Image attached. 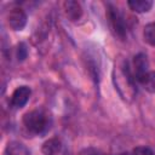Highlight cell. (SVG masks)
<instances>
[{"label": "cell", "mask_w": 155, "mask_h": 155, "mask_svg": "<svg viewBox=\"0 0 155 155\" xmlns=\"http://www.w3.org/2000/svg\"><path fill=\"white\" fill-rule=\"evenodd\" d=\"M23 124L28 131L33 133H42L47 127V116L42 110H30L23 115Z\"/></svg>", "instance_id": "cell-1"}, {"label": "cell", "mask_w": 155, "mask_h": 155, "mask_svg": "<svg viewBox=\"0 0 155 155\" xmlns=\"http://www.w3.org/2000/svg\"><path fill=\"white\" fill-rule=\"evenodd\" d=\"M107 17L109 19L110 27L113 29V31L115 33V35L117 38H120L121 40H125L126 38V24L125 21L121 16V13L119 12V10L116 7H114L113 5H109L108 11H107Z\"/></svg>", "instance_id": "cell-2"}, {"label": "cell", "mask_w": 155, "mask_h": 155, "mask_svg": "<svg viewBox=\"0 0 155 155\" xmlns=\"http://www.w3.org/2000/svg\"><path fill=\"white\" fill-rule=\"evenodd\" d=\"M7 23L10 25V28L12 30H22L25 24H27V15L25 12L19 8V7H15L10 11L8 16H7Z\"/></svg>", "instance_id": "cell-3"}, {"label": "cell", "mask_w": 155, "mask_h": 155, "mask_svg": "<svg viewBox=\"0 0 155 155\" xmlns=\"http://www.w3.org/2000/svg\"><path fill=\"white\" fill-rule=\"evenodd\" d=\"M31 94V90L28 86H19L17 87L12 96H11V105L13 108H22L27 104Z\"/></svg>", "instance_id": "cell-4"}, {"label": "cell", "mask_w": 155, "mask_h": 155, "mask_svg": "<svg viewBox=\"0 0 155 155\" xmlns=\"http://www.w3.org/2000/svg\"><path fill=\"white\" fill-rule=\"evenodd\" d=\"M63 8H64V13H65V17L71 21V22H75V21H79L82 16V7H81V4L75 1V0H67L63 2Z\"/></svg>", "instance_id": "cell-5"}, {"label": "cell", "mask_w": 155, "mask_h": 155, "mask_svg": "<svg viewBox=\"0 0 155 155\" xmlns=\"http://www.w3.org/2000/svg\"><path fill=\"white\" fill-rule=\"evenodd\" d=\"M148 68H149V62L145 53H138L137 56L133 57V73L137 80L147 71H149Z\"/></svg>", "instance_id": "cell-6"}, {"label": "cell", "mask_w": 155, "mask_h": 155, "mask_svg": "<svg viewBox=\"0 0 155 155\" xmlns=\"http://www.w3.org/2000/svg\"><path fill=\"white\" fill-rule=\"evenodd\" d=\"M62 149V142L59 138L53 137L44 142L41 147V151L44 155H57Z\"/></svg>", "instance_id": "cell-7"}, {"label": "cell", "mask_w": 155, "mask_h": 155, "mask_svg": "<svg viewBox=\"0 0 155 155\" xmlns=\"http://www.w3.org/2000/svg\"><path fill=\"white\" fill-rule=\"evenodd\" d=\"M153 1L151 0H130L127 1V5L130 6L131 10L138 13H144L151 10L153 7Z\"/></svg>", "instance_id": "cell-8"}, {"label": "cell", "mask_w": 155, "mask_h": 155, "mask_svg": "<svg viewBox=\"0 0 155 155\" xmlns=\"http://www.w3.org/2000/svg\"><path fill=\"white\" fill-rule=\"evenodd\" d=\"M138 81L144 87L145 91H148L150 93H155V71H153V70L147 71L144 75H142L138 79Z\"/></svg>", "instance_id": "cell-9"}, {"label": "cell", "mask_w": 155, "mask_h": 155, "mask_svg": "<svg viewBox=\"0 0 155 155\" xmlns=\"http://www.w3.org/2000/svg\"><path fill=\"white\" fill-rule=\"evenodd\" d=\"M143 38L145 42H148L151 46H155V22L149 23L144 27Z\"/></svg>", "instance_id": "cell-10"}, {"label": "cell", "mask_w": 155, "mask_h": 155, "mask_svg": "<svg viewBox=\"0 0 155 155\" xmlns=\"http://www.w3.org/2000/svg\"><path fill=\"white\" fill-rule=\"evenodd\" d=\"M7 155H28L27 150L22 147V144H8L7 147Z\"/></svg>", "instance_id": "cell-11"}, {"label": "cell", "mask_w": 155, "mask_h": 155, "mask_svg": "<svg viewBox=\"0 0 155 155\" xmlns=\"http://www.w3.org/2000/svg\"><path fill=\"white\" fill-rule=\"evenodd\" d=\"M132 155H153V151H151L150 148L140 145V147H137V148L133 149Z\"/></svg>", "instance_id": "cell-12"}, {"label": "cell", "mask_w": 155, "mask_h": 155, "mask_svg": "<svg viewBox=\"0 0 155 155\" xmlns=\"http://www.w3.org/2000/svg\"><path fill=\"white\" fill-rule=\"evenodd\" d=\"M27 53H28V51H27L25 45L23 42H21L17 47V58H18V61H23L27 57Z\"/></svg>", "instance_id": "cell-13"}, {"label": "cell", "mask_w": 155, "mask_h": 155, "mask_svg": "<svg viewBox=\"0 0 155 155\" xmlns=\"http://www.w3.org/2000/svg\"><path fill=\"white\" fill-rule=\"evenodd\" d=\"M119 155H127V154H119Z\"/></svg>", "instance_id": "cell-14"}]
</instances>
